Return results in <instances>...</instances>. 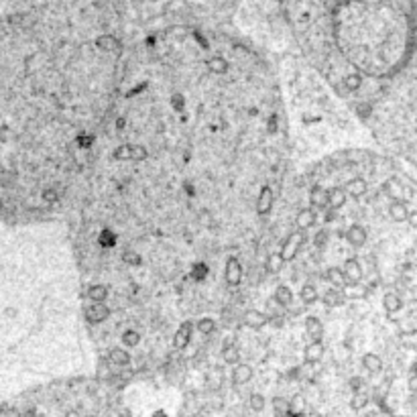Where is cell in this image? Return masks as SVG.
Masks as SVG:
<instances>
[{
    "label": "cell",
    "mask_w": 417,
    "mask_h": 417,
    "mask_svg": "<svg viewBox=\"0 0 417 417\" xmlns=\"http://www.w3.org/2000/svg\"><path fill=\"white\" fill-rule=\"evenodd\" d=\"M305 240H307L305 230H295L293 234H289L287 240L283 242V246H281V250H279L281 259L285 261V263H287V261H293V259L297 257L299 250H302V246L305 244Z\"/></svg>",
    "instance_id": "6da1fadb"
},
{
    "label": "cell",
    "mask_w": 417,
    "mask_h": 417,
    "mask_svg": "<svg viewBox=\"0 0 417 417\" xmlns=\"http://www.w3.org/2000/svg\"><path fill=\"white\" fill-rule=\"evenodd\" d=\"M224 279H226L228 285H232V287H236L238 283L242 281V265H240V261H238L236 257H230V259L226 261Z\"/></svg>",
    "instance_id": "7a4b0ae2"
},
{
    "label": "cell",
    "mask_w": 417,
    "mask_h": 417,
    "mask_svg": "<svg viewBox=\"0 0 417 417\" xmlns=\"http://www.w3.org/2000/svg\"><path fill=\"white\" fill-rule=\"evenodd\" d=\"M344 191L352 199H360V197H364L366 193H369V183H366L364 177H352V179L346 181Z\"/></svg>",
    "instance_id": "3957f363"
},
{
    "label": "cell",
    "mask_w": 417,
    "mask_h": 417,
    "mask_svg": "<svg viewBox=\"0 0 417 417\" xmlns=\"http://www.w3.org/2000/svg\"><path fill=\"white\" fill-rule=\"evenodd\" d=\"M273 202H275V193H273V188L271 186H263V190L259 191V197H257V214L259 216H266L273 208Z\"/></svg>",
    "instance_id": "277c9868"
},
{
    "label": "cell",
    "mask_w": 417,
    "mask_h": 417,
    "mask_svg": "<svg viewBox=\"0 0 417 417\" xmlns=\"http://www.w3.org/2000/svg\"><path fill=\"white\" fill-rule=\"evenodd\" d=\"M253 375H255V371H253V366H250V364H244V362L232 364V382H234L236 387L250 382Z\"/></svg>",
    "instance_id": "5b68a950"
},
{
    "label": "cell",
    "mask_w": 417,
    "mask_h": 417,
    "mask_svg": "<svg viewBox=\"0 0 417 417\" xmlns=\"http://www.w3.org/2000/svg\"><path fill=\"white\" fill-rule=\"evenodd\" d=\"M191 336H193V324L191 322H183L177 332H175V336H173V346L177 350H183V348H188L190 342H191Z\"/></svg>",
    "instance_id": "8992f818"
},
{
    "label": "cell",
    "mask_w": 417,
    "mask_h": 417,
    "mask_svg": "<svg viewBox=\"0 0 417 417\" xmlns=\"http://www.w3.org/2000/svg\"><path fill=\"white\" fill-rule=\"evenodd\" d=\"M346 242L350 244V246H354V248H360L366 240H369V232H366V228L364 226H360V224H352L348 230H346Z\"/></svg>",
    "instance_id": "52a82bcc"
},
{
    "label": "cell",
    "mask_w": 417,
    "mask_h": 417,
    "mask_svg": "<svg viewBox=\"0 0 417 417\" xmlns=\"http://www.w3.org/2000/svg\"><path fill=\"white\" fill-rule=\"evenodd\" d=\"M108 315H110V307L102 303H96L92 302V305L86 307V320L90 324H102L104 320H108Z\"/></svg>",
    "instance_id": "ba28073f"
},
{
    "label": "cell",
    "mask_w": 417,
    "mask_h": 417,
    "mask_svg": "<svg viewBox=\"0 0 417 417\" xmlns=\"http://www.w3.org/2000/svg\"><path fill=\"white\" fill-rule=\"evenodd\" d=\"M344 299H350V302H358V299H364L369 295V287H364L362 283H346V285L340 289Z\"/></svg>",
    "instance_id": "9c48e42d"
},
{
    "label": "cell",
    "mask_w": 417,
    "mask_h": 417,
    "mask_svg": "<svg viewBox=\"0 0 417 417\" xmlns=\"http://www.w3.org/2000/svg\"><path fill=\"white\" fill-rule=\"evenodd\" d=\"M242 322H244L248 328H253V330H261L263 326H266V324L271 322V318H269L266 313L259 311V309H248V311L244 313Z\"/></svg>",
    "instance_id": "30bf717a"
},
{
    "label": "cell",
    "mask_w": 417,
    "mask_h": 417,
    "mask_svg": "<svg viewBox=\"0 0 417 417\" xmlns=\"http://www.w3.org/2000/svg\"><path fill=\"white\" fill-rule=\"evenodd\" d=\"M342 273H344L348 283H358L362 279V266H360V263L356 259H348L342 265Z\"/></svg>",
    "instance_id": "8fae6325"
},
{
    "label": "cell",
    "mask_w": 417,
    "mask_h": 417,
    "mask_svg": "<svg viewBox=\"0 0 417 417\" xmlns=\"http://www.w3.org/2000/svg\"><path fill=\"white\" fill-rule=\"evenodd\" d=\"M322 356H324V344H322V340H311V344H307L305 350H303V360L307 364L320 362Z\"/></svg>",
    "instance_id": "7c38bea8"
},
{
    "label": "cell",
    "mask_w": 417,
    "mask_h": 417,
    "mask_svg": "<svg viewBox=\"0 0 417 417\" xmlns=\"http://www.w3.org/2000/svg\"><path fill=\"white\" fill-rule=\"evenodd\" d=\"M407 214H409V206L405 199H393L391 206H389V216L391 220L395 222H405L407 220Z\"/></svg>",
    "instance_id": "4fadbf2b"
},
{
    "label": "cell",
    "mask_w": 417,
    "mask_h": 417,
    "mask_svg": "<svg viewBox=\"0 0 417 417\" xmlns=\"http://www.w3.org/2000/svg\"><path fill=\"white\" fill-rule=\"evenodd\" d=\"M315 222H318V216H315V212H313L311 208H303L302 212L295 216V224H297L299 230H307V228H311Z\"/></svg>",
    "instance_id": "5bb4252c"
},
{
    "label": "cell",
    "mask_w": 417,
    "mask_h": 417,
    "mask_svg": "<svg viewBox=\"0 0 417 417\" xmlns=\"http://www.w3.org/2000/svg\"><path fill=\"white\" fill-rule=\"evenodd\" d=\"M96 47L102 49V51H108V53H120V41L112 37V35H100L96 39Z\"/></svg>",
    "instance_id": "9a60e30c"
},
{
    "label": "cell",
    "mask_w": 417,
    "mask_h": 417,
    "mask_svg": "<svg viewBox=\"0 0 417 417\" xmlns=\"http://www.w3.org/2000/svg\"><path fill=\"white\" fill-rule=\"evenodd\" d=\"M309 204L320 210L328 208V190H324L322 186H313L309 191Z\"/></svg>",
    "instance_id": "2e32d148"
},
{
    "label": "cell",
    "mask_w": 417,
    "mask_h": 417,
    "mask_svg": "<svg viewBox=\"0 0 417 417\" xmlns=\"http://www.w3.org/2000/svg\"><path fill=\"white\" fill-rule=\"evenodd\" d=\"M346 199H348V195H346V191H344V188H332V190H328V208H334V210H340L344 204H346Z\"/></svg>",
    "instance_id": "e0dca14e"
},
{
    "label": "cell",
    "mask_w": 417,
    "mask_h": 417,
    "mask_svg": "<svg viewBox=\"0 0 417 417\" xmlns=\"http://www.w3.org/2000/svg\"><path fill=\"white\" fill-rule=\"evenodd\" d=\"M382 307H385V311H387L389 315H393V313H397V311H401V307H403V299L399 297L397 293H385V295H382Z\"/></svg>",
    "instance_id": "ac0fdd59"
},
{
    "label": "cell",
    "mask_w": 417,
    "mask_h": 417,
    "mask_svg": "<svg viewBox=\"0 0 417 417\" xmlns=\"http://www.w3.org/2000/svg\"><path fill=\"white\" fill-rule=\"evenodd\" d=\"M299 299H302L303 303L311 305V303H315L320 299V291H318V287H315L313 283H303L302 289H299Z\"/></svg>",
    "instance_id": "d6986e66"
},
{
    "label": "cell",
    "mask_w": 417,
    "mask_h": 417,
    "mask_svg": "<svg viewBox=\"0 0 417 417\" xmlns=\"http://www.w3.org/2000/svg\"><path fill=\"white\" fill-rule=\"evenodd\" d=\"M305 332L309 334L311 340H322V336H324V324L318 318L309 315V318H305Z\"/></svg>",
    "instance_id": "ffe728a7"
},
{
    "label": "cell",
    "mask_w": 417,
    "mask_h": 417,
    "mask_svg": "<svg viewBox=\"0 0 417 417\" xmlns=\"http://www.w3.org/2000/svg\"><path fill=\"white\" fill-rule=\"evenodd\" d=\"M362 366H364V371H369L371 375H377V373L382 371V358L379 354L369 352V354L362 356Z\"/></svg>",
    "instance_id": "44dd1931"
},
{
    "label": "cell",
    "mask_w": 417,
    "mask_h": 417,
    "mask_svg": "<svg viewBox=\"0 0 417 417\" xmlns=\"http://www.w3.org/2000/svg\"><path fill=\"white\" fill-rule=\"evenodd\" d=\"M382 191H385L387 197H391V202L393 199H403V186L397 179H389L382 183Z\"/></svg>",
    "instance_id": "7402d4cb"
},
{
    "label": "cell",
    "mask_w": 417,
    "mask_h": 417,
    "mask_svg": "<svg viewBox=\"0 0 417 417\" xmlns=\"http://www.w3.org/2000/svg\"><path fill=\"white\" fill-rule=\"evenodd\" d=\"M344 295H342V291L338 289V287H332V289H328L326 293H324V303H326V307H340V305H344Z\"/></svg>",
    "instance_id": "603a6c76"
},
{
    "label": "cell",
    "mask_w": 417,
    "mask_h": 417,
    "mask_svg": "<svg viewBox=\"0 0 417 417\" xmlns=\"http://www.w3.org/2000/svg\"><path fill=\"white\" fill-rule=\"evenodd\" d=\"M326 279L330 281V285H332V287H338V289H342V287L346 285V283H348L340 266H330V269L326 271Z\"/></svg>",
    "instance_id": "cb8c5ba5"
},
{
    "label": "cell",
    "mask_w": 417,
    "mask_h": 417,
    "mask_svg": "<svg viewBox=\"0 0 417 417\" xmlns=\"http://www.w3.org/2000/svg\"><path fill=\"white\" fill-rule=\"evenodd\" d=\"M108 358L114 366H128L130 364V354L124 348H112L108 352Z\"/></svg>",
    "instance_id": "d4e9b609"
},
{
    "label": "cell",
    "mask_w": 417,
    "mask_h": 417,
    "mask_svg": "<svg viewBox=\"0 0 417 417\" xmlns=\"http://www.w3.org/2000/svg\"><path fill=\"white\" fill-rule=\"evenodd\" d=\"M275 302L281 305V307H289L293 303V291L287 287V285H279L275 289Z\"/></svg>",
    "instance_id": "484cf974"
},
{
    "label": "cell",
    "mask_w": 417,
    "mask_h": 417,
    "mask_svg": "<svg viewBox=\"0 0 417 417\" xmlns=\"http://www.w3.org/2000/svg\"><path fill=\"white\" fill-rule=\"evenodd\" d=\"M222 360L226 362V364H236V362H240V350H238V346L236 344H232V342H228L224 348H222Z\"/></svg>",
    "instance_id": "4316f807"
},
{
    "label": "cell",
    "mask_w": 417,
    "mask_h": 417,
    "mask_svg": "<svg viewBox=\"0 0 417 417\" xmlns=\"http://www.w3.org/2000/svg\"><path fill=\"white\" fill-rule=\"evenodd\" d=\"M283 265H285V261L281 259V255H279V253H271L269 257H266L265 269H266V273H271V275H277V273H281Z\"/></svg>",
    "instance_id": "83f0119b"
},
{
    "label": "cell",
    "mask_w": 417,
    "mask_h": 417,
    "mask_svg": "<svg viewBox=\"0 0 417 417\" xmlns=\"http://www.w3.org/2000/svg\"><path fill=\"white\" fill-rule=\"evenodd\" d=\"M307 409V403H305V397L303 395H295L289 399V413L295 415V417H302Z\"/></svg>",
    "instance_id": "f1b7e54d"
},
{
    "label": "cell",
    "mask_w": 417,
    "mask_h": 417,
    "mask_svg": "<svg viewBox=\"0 0 417 417\" xmlns=\"http://www.w3.org/2000/svg\"><path fill=\"white\" fill-rule=\"evenodd\" d=\"M208 70L212 74H226L228 72V61L220 55H214V57L208 59Z\"/></svg>",
    "instance_id": "f546056e"
},
{
    "label": "cell",
    "mask_w": 417,
    "mask_h": 417,
    "mask_svg": "<svg viewBox=\"0 0 417 417\" xmlns=\"http://www.w3.org/2000/svg\"><path fill=\"white\" fill-rule=\"evenodd\" d=\"M369 401H371L369 393H364V391H354L352 401H350V407H352L354 411H362L364 407H369Z\"/></svg>",
    "instance_id": "4dcf8cb0"
},
{
    "label": "cell",
    "mask_w": 417,
    "mask_h": 417,
    "mask_svg": "<svg viewBox=\"0 0 417 417\" xmlns=\"http://www.w3.org/2000/svg\"><path fill=\"white\" fill-rule=\"evenodd\" d=\"M88 297H90V302L102 303V302H106V297H108V287L106 285H92L88 289Z\"/></svg>",
    "instance_id": "1f68e13d"
},
{
    "label": "cell",
    "mask_w": 417,
    "mask_h": 417,
    "mask_svg": "<svg viewBox=\"0 0 417 417\" xmlns=\"http://www.w3.org/2000/svg\"><path fill=\"white\" fill-rule=\"evenodd\" d=\"M208 273H210L208 265L202 263V261H197V263L191 265V273H190V277H191L193 281H204V279L208 277Z\"/></svg>",
    "instance_id": "d6a6232c"
},
{
    "label": "cell",
    "mask_w": 417,
    "mask_h": 417,
    "mask_svg": "<svg viewBox=\"0 0 417 417\" xmlns=\"http://www.w3.org/2000/svg\"><path fill=\"white\" fill-rule=\"evenodd\" d=\"M139 342H141V334L137 330H124L122 332V344L126 348H135V346H139Z\"/></svg>",
    "instance_id": "836d02e7"
},
{
    "label": "cell",
    "mask_w": 417,
    "mask_h": 417,
    "mask_svg": "<svg viewBox=\"0 0 417 417\" xmlns=\"http://www.w3.org/2000/svg\"><path fill=\"white\" fill-rule=\"evenodd\" d=\"M98 242L100 246H104V248H110L116 244V234L110 230V228H104L102 232H100V236H98Z\"/></svg>",
    "instance_id": "e575fe53"
},
{
    "label": "cell",
    "mask_w": 417,
    "mask_h": 417,
    "mask_svg": "<svg viewBox=\"0 0 417 417\" xmlns=\"http://www.w3.org/2000/svg\"><path fill=\"white\" fill-rule=\"evenodd\" d=\"M271 405H273V411H275V415H281V413H289V399H285V397H273Z\"/></svg>",
    "instance_id": "d590c367"
},
{
    "label": "cell",
    "mask_w": 417,
    "mask_h": 417,
    "mask_svg": "<svg viewBox=\"0 0 417 417\" xmlns=\"http://www.w3.org/2000/svg\"><path fill=\"white\" fill-rule=\"evenodd\" d=\"M265 405H266V401H265V397H263L261 393H253V395L248 397V407L253 409L255 413L263 411V409H265Z\"/></svg>",
    "instance_id": "8d00e7d4"
},
{
    "label": "cell",
    "mask_w": 417,
    "mask_h": 417,
    "mask_svg": "<svg viewBox=\"0 0 417 417\" xmlns=\"http://www.w3.org/2000/svg\"><path fill=\"white\" fill-rule=\"evenodd\" d=\"M344 86H346L348 90H358V88L362 86V76H360L358 72L348 74V76L344 77Z\"/></svg>",
    "instance_id": "74e56055"
},
{
    "label": "cell",
    "mask_w": 417,
    "mask_h": 417,
    "mask_svg": "<svg viewBox=\"0 0 417 417\" xmlns=\"http://www.w3.org/2000/svg\"><path fill=\"white\" fill-rule=\"evenodd\" d=\"M149 157V151L143 145H130V161H145Z\"/></svg>",
    "instance_id": "f35d334b"
},
{
    "label": "cell",
    "mask_w": 417,
    "mask_h": 417,
    "mask_svg": "<svg viewBox=\"0 0 417 417\" xmlns=\"http://www.w3.org/2000/svg\"><path fill=\"white\" fill-rule=\"evenodd\" d=\"M195 328H197L199 334H212L216 330V322L212 318H202V320H197Z\"/></svg>",
    "instance_id": "ab89813d"
},
{
    "label": "cell",
    "mask_w": 417,
    "mask_h": 417,
    "mask_svg": "<svg viewBox=\"0 0 417 417\" xmlns=\"http://www.w3.org/2000/svg\"><path fill=\"white\" fill-rule=\"evenodd\" d=\"M112 157L116 161H130V145H120V147H116L114 149V153Z\"/></svg>",
    "instance_id": "60d3db41"
},
{
    "label": "cell",
    "mask_w": 417,
    "mask_h": 417,
    "mask_svg": "<svg viewBox=\"0 0 417 417\" xmlns=\"http://www.w3.org/2000/svg\"><path fill=\"white\" fill-rule=\"evenodd\" d=\"M41 197H43L45 204H55V202H59V191L49 188V190H45V191L41 193Z\"/></svg>",
    "instance_id": "b9f144b4"
},
{
    "label": "cell",
    "mask_w": 417,
    "mask_h": 417,
    "mask_svg": "<svg viewBox=\"0 0 417 417\" xmlns=\"http://www.w3.org/2000/svg\"><path fill=\"white\" fill-rule=\"evenodd\" d=\"M328 238H330V234H328V230H320V232H315V236H313V242H315V246H326L328 244Z\"/></svg>",
    "instance_id": "7bdbcfd3"
},
{
    "label": "cell",
    "mask_w": 417,
    "mask_h": 417,
    "mask_svg": "<svg viewBox=\"0 0 417 417\" xmlns=\"http://www.w3.org/2000/svg\"><path fill=\"white\" fill-rule=\"evenodd\" d=\"M76 143H77L81 149H88V147H92V143H94V137H92V135H77Z\"/></svg>",
    "instance_id": "ee69618b"
},
{
    "label": "cell",
    "mask_w": 417,
    "mask_h": 417,
    "mask_svg": "<svg viewBox=\"0 0 417 417\" xmlns=\"http://www.w3.org/2000/svg\"><path fill=\"white\" fill-rule=\"evenodd\" d=\"M208 385H210V389H218V387H222V375L214 373V375L208 379Z\"/></svg>",
    "instance_id": "f6af8a7d"
},
{
    "label": "cell",
    "mask_w": 417,
    "mask_h": 417,
    "mask_svg": "<svg viewBox=\"0 0 417 417\" xmlns=\"http://www.w3.org/2000/svg\"><path fill=\"white\" fill-rule=\"evenodd\" d=\"M362 385H364V380L360 377H352L348 380V387L352 389V391H362Z\"/></svg>",
    "instance_id": "bcb514c9"
},
{
    "label": "cell",
    "mask_w": 417,
    "mask_h": 417,
    "mask_svg": "<svg viewBox=\"0 0 417 417\" xmlns=\"http://www.w3.org/2000/svg\"><path fill=\"white\" fill-rule=\"evenodd\" d=\"M124 261L130 265H141V257L137 253H124Z\"/></svg>",
    "instance_id": "7dc6e473"
},
{
    "label": "cell",
    "mask_w": 417,
    "mask_h": 417,
    "mask_svg": "<svg viewBox=\"0 0 417 417\" xmlns=\"http://www.w3.org/2000/svg\"><path fill=\"white\" fill-rule=\"evenodd\" d=\"M0 417H21V413H19V411H14V409H6V407H2V409H0Z\"/></svg>",
    "instance_id": "c3c4849f"
},
{
    "label": "cell",
    "mask_w": 417,
    "mask_h": 417,
    "mask_svg": "<svg viewBox=\"0 0 417 417\" xmlns=\"http://www.w3.org/2000/svg\"><path fill=\"white\" fill-rule=\"evenodd\" d=\"M171 104H173L177 110H183V98H181L179 94H175V96L171 98Z\"/></svg>",
    "instance_id": "681fc988"
},
{
    "label": "cell",
    "mask_w": 417,
    "mask_h": 417,
    "mask_svg": "<svg viewBox=\"0 0 417 417\" xmlns=\"http://www.w3.org/2000/svg\"><path fill=\"white\" fill-rule=\"evenodd\" d=\"M409 389H411V393L417 389V379H415V371H411L409 373Z\"/></svg>",
    "instance_id": "f907efd6"
},
{
    "label": "cell",
    "mask_w": 417,
    "mask_h": 417,
    "mask_svg": "<svg viewBox=\"0 0 417 417\" xmlns=\"http://www.w3.org/2000/svg\"><path fill=\"white\" fill-rule=\"evenodd\" d=\"M326 210V222H332L334 218H336V210L334 208H324Z\"/></svg>",
    "instance_id": "816d5d0a"
},
{
    "label": "cell",
    "mask_w": 417,
    "mask_h": 417,
    "mask_svg": "<svg viewBox=\"0 0 417 417\" xmlns=\"http://www.w3.org/2000/svg\"><path fill=\"white\" fill-rule=\"evenodd\" d=\"M124 126H126V120H124V118H118V120H116V128H118V130H122Z\"/></svg>",
    "instance_id": "f5cc1de1"
},
{
    "label": "cell",
    "mask_w": 417,
    "mask_h": 417,
    "mask_svg": "<svg viewBox=\"0 0 417 417\" xmlns=\"http://www.w3.org/2000/svg\"><path fill=\"white\" fill-rule=\"evenodd\" d=\"M21 417H35V409H27L25 413H21Z\"/></svg>",
    "instance_id": "db71d44e"
},
{
    "label": "cell",
    "mask_w": 417,
    "mask_h": 417,
    "mask_svg": "<svg viewBox=\"0 0 417 417\" xmlns=\"http://www.w3.org/2000/svg\"><path fill=\"white\" fill-rule=\"evenodd\" d=\"M65 417H79V413H77L76 409H72V411H68V413H65Z\"/></svg>",
    "instance_id": "11a10c76"
},
{
    "label": "cell",
    "mask_w": 417,
    "mask_h": 417,
    "mask_svg": "<svg viewBox=\"0 0 417 417\" xmlns=\"http://www.w3.org/2000/svg\"><path fill=\"white\" fill-rule=\"evenodd\" d=\"M302 417H322V415H320V413H313V411H309V413L305 411V413H303Z\"/></svg>",
    "instance_id": "9f6ffc18"
},
{
    "label": "cell",
    "mask_w": 417,
    "mask_h": 417,
    "mask_svg": "<svg viewBox=\"0 0 417 417\" xmlns=\"http://www.w3.org/2000/svg\"><path fill=\"white\" fill-rule=\"evenodd\" d=\"M275 417H295V415H291V413H281V415H275Z\"/></svg>",
    "instance_id": "6f0895ef"
},
{
    "label": "cell",
    "mask_w": 417,
    "mask_h": 417,
    "mask_svg": "<svg viewBox=\"0 0 417 417\" xmlns=\"http://www.w3.org/2000/svg\"><path fill=\"white\" fill-rule=\"evenodd\" d=\"M0 210H2V199H0Z\"/></svg>",
    "instance_id": "680465c9"
},
{
    "label": "cell",
    "mask_w": 417,
    "mask_h": 417,
    "mask_svg": "<svg viewBox=\"0 0 417 417\" xmlns=\"http://www.w3.org/2000/svg\"><path fill=\"white\" fill-rule=\"evenodd\" d=\"M397 417H407V415H397Z\"/></svg>",
    "instance_id": "91938a15"
},
{
    "label": "cell",
    "mask_w": 417,
    "mask_h": 417,
    "mask_svg": "<svg viewBox=\"0 0 417 417\" xmlns=\"http://www.w3.org/2000/svg\"><path fill=\"white\" fill-rule=\"evenodd\" d=\"M88 417H94V415H88Z\"/></svg>",
    "instance_id": "94428289"
}]
</instances>
